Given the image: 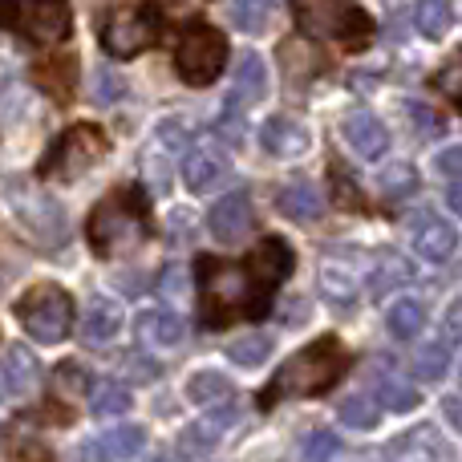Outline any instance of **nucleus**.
I'll list each match as a JSON object with an SVG mask.
<instances>
[{"label":"nucleus","mask_w":462,"mask_h":462,"mask_svg":"<svg viewBox=\"0 0 462 462\" xmlns=\"http://www.w3.org/2000/svg\"><path fill=\"white\" fill-rule=\"evenodd\" d=\"M199 288H203V325L227 328L231 320H260L272 309L276 288L252 268V260H199Z\"/></svg>","instance_id":"obj_1"},{"label":"nucleus","mask_w":462,"mask_h":462,"mask_svg":"<svg viewBox=\"0 0 462 462\" xmlns=\"http://www.w3.org/2000/svg\"><path fill=\"white\" fill-rule=\"evenodd\" d=\"M345 369H349L345 345L337 341V337H320V341L292 353V357L276 369L272 385L260 393V406H272V402H284V398H320V393H328L341 382Z\"/></svg>","instance_id":"obj_2"},{"label":"nucleus","mask_w":462,"mask_h":462,"mask_svg":"<svg viewBox=\"0 0 462 462\" xmlns=\"http://www.w3.org/2000/svg\"><path fill=\"white\" fill-rule=\"evenodd\" d=\"M146 231H151V216H146V199L138 187H122L118 195L102 199L86 224L89 247H94L97 255L134 252L146 239Z\"/></svg>","instance_id":"obj_3"},{"label":"nucleus","mask_w":462,"mask_h":462,"mask_svg":"<svg viewBox=\"0 0 462 462\" xmlns=\"http://www.w3.org/2000/svg\"><path fill=\"white\" fill-rule=\"evenodd\" d=\"M16 317H21L24 333L41 345H57L69 337L73 328V300L61 284H32L29 292L16 300Z\"/></svg>","instance_id":"obj_4"},{"label":"nucleus","mask_w":462,"mask_h":462,"mask_svg":"<svg viewBox=\"0 0 462 462\" xmlns=\"http://www.w3.org/2000/svg\"><path fill=\"white\" fill-rule=\"evenodd\" d=\"M0 24L32 45H57L69 32V0H0Z\"/></svg>","instance_id":"obj_5"},{"label":"nucleus","mask_w":462,"mask_h":462,"mask_svg":"<svg viewBox=\"0 0 462 462\" xmlns=\"http://www.w3.org/2000/svg\"><path fill=\"white\" fill-rule=\"evenodd\" d=\"M227 65V37L211 24H191L179 41L175 53V73L187 86H211Z\"/></svg>","instance_id":"obj_6"},{"label":"nucleus","mask_w":462,"mask_h":462,"mask_svg":"<svg viewBox=\"0 0 462 462\" xmlns=\"http://www.w3.org/2000/svg\"><path fill=\"white\" fill-rule=\"evenodd\" d=\"M106 146L110 143H106V134L97 126H73V130H65V134L53 143V151L45 154L41 175L69 183V179L86 175L89 167H97V162L106 159Z\"/></svg>","instance_id":"obj_7"},{"label":"nucleus","mask_w":462,"mask_h":462,"mask_svg":"<svg viewBox=\"0 0 462 462\" xmlns=\"http://www.w3.org/2000/svg\"><path fill=\"white\" fill-rule=\"evenodd\" d=\"M162 37V13L154 5H130L118 8L110 21L102 24V45L114 57H134L151 49Z\"/></svg>","instance_id":"obj_8"},{"label":"nucleus","mask_w":462,"mask_h":462,"mask_svg":"<svg viewBox=\"0 0 462 462\" xmlns=\"http://www.w3.org/2000/svg\"><path fill=\"white\" fill-rule=\"evenodd\" d=\"M385 462H455V455H450L447 439L439 434V426L422 422L385 447Z\"/></svg>","instance_id":"obj_9"},{"label":"nucleus","mask_w":462,"mask_h":462,"mask_svg":"<svg viewBox=\"0 0 462 462\" xmlns=\"http://www.w3.org/2000/svg\"><path fill=\"white\" fill-rule=\"evenodd\" d=\"M252 224H255V211H252V199H247L244 191L224 195L208 216V227L219 244H239V239L252 231Z\"/></svg>","instance_id":"obj_10"},{"label":"nucleus","mask_w":462,"mask_h":462,"mask_svg":"<svg viewBox=\"0 0 462 462\" xmlns=\"http://www.w3.org/2000/svg\"><path fill=\"white\" fill-rule=\"evenodd\" d=\"M260 143H263V151L276 154V159H296V154L309 151L312 134H309V126H304V122H296V118H284V114H276V118L263 122Z\"/></svg>","instance_id":"obj_11"},{"label":"nucleus","mask_w":462,"mask_h":462,"mask_svg":"<svg viewBox=\"0 0 462 462\" xmlns=\"http://www.w3.org/2000/svg\"><path fill=\"white\" fill-rule=\"evenodd\" d=\"M345 143H349L361 159L374 162V159H382L385 146H390V130H385V122L377 118V114L357 110L345 118Z\"/></svg>","instance_id":"obj_12"},{"label":"nucleus","mask_w":462,"mask_h":462,"mask_svg":"<svg viewBox=\"0 0 462 462\" xmlns=\"http://www.w3.org/2000/svg\"><path fill=\"white\" fill-rule=\"evenodd\" d=\"M134 328H138V341H143L146 349H175V345L187 337L183 317L171 309H146Z\"/></svg>","instance_id":"obj_13"},{"label":"nucleus","mask_w":462,"mask_h":462,"mask_svg":"<svg viewBox=\"0 0 462 462\" xmlns=\"http://www.w3.org/2000/svg\"><path fill=\"white\" fill-rule=\"evenodd\" d=\"M227 179V154L224 151H211V146H203V151H191L183 162V183L187 191L195 195H208L211 187H219Z\"/></svg>","instance_id":"obj_14"},{"label":"nucleus","mask_w":462,"mask_h":462,"mask_svg":"<svg viewBox=\"0 0 462 462\" xmlns=\"http://www.w3.org/2000/svg\"><path fill=\"white\" fill-rule=\"evenodd\" d=\"M122 333V304L110 296H94L81 312V337L89 345H110Z\"/></svg>","instance_id":"obj_15"},{"label":"nucleus","mask_w":462,"mask_h":462,"mask_svg":"<svg viewBox=\"0 0 462 462\" xmlns=\"http://www.w3.org/2000/svg\"><path fill=\"white\" fill-rule=\"evenodd\" d=\"M143 447H146L143 426H114V430H106L102 439H94L89 458L94 462H130V458L143 455Z\"/></svg>","instance_id":"obj_16"},{"label":"nucleus","mask_w":462,"mask_h":462,"mask_svg":"<svg viewBox=\"0 0 462 462\" xmlns=\"http://www.w3.org/2000/svg\"><path fill=\"white\" fill-rule=\"evenodd\" d=\"M268 94V69H263L260 53H244L236 65V86H231V97H227V114H239V102L252 106Z\"/></svg>","instance_id":"obj_17"},{"label":"nucleus","mask_w":462,"mask_h":462,"mask_svg":"<svg viewBox=\"0 0 462 462\" xmlns=\"http://www.w3.org/2000/svg\"><path fill=\"white\" fill-rule=\"evenodd\" d=\"M0 382H8V393H16V398H24L41 382V365L29 345H8L5 349V357H0Z\"/></svg>","instance_id":"obj_18"},{"label":"nucleus","mask_w":462,"mask_h":462,"mask_svg":"<svg viewBox=\"0 0 462 462\" xmlns=\"http://www.w3.org/2000/svg\"><path fill=\"white\" fill-rule=\"evenodd\" d=\"M455 247H458V231L450 227L447 219L426 216L422 224L414 227V252L422 255V260L442 263V260H450V255H455Z\"/></svg>","instance_id":"obj_19"},{"label":"nucleus","mask_w":462,"mask_h":462,"mask_svg":"<svg viewBox=\"0 0 462 462\" xmlns=\"http://www.w3.org/2000/svg\"><path fill=\"white\" fill-rule=\"evenodd\" d=\"M357 288H361V276H357V268H353L349 260L328 255V260L320 263V292H325V300L353 304L357 300Z\"/></svg>","instance_id":"obj_20"},{"label":"nucleus","mask_w":462,"mask_h":462,"mask_svg":"<svg viewBox=\"0 0 462 462\" xmlns=\"http://www.w3.org/2000/svg\"><path fill=\"white\" fill-rule=\"evenodd\" d=\"M247 260H252V268L260 272L272 288H276L280 280H288V272H292V247H288L280 236H268V239H260V244L252 247Z\"/></svg>","instance_id":"obj_21"},{"label":"nucleus","mask_w":462,"mask_h":462,"mask_svg":"<svg viewBox=\"0 0 462 462\" xmlns=\"http://www.w3.org/2000/svg\"><path fill=\"white\" fill-rule=\"evenodd\" d=\"M385 374L374 377V402L382 410H390V414H406V410H418V402H422V393L414 390V385L406 382V377L390 374V361H382Z\"/></svg>","instance_id":"obj_22"},{"label":"nucleus","mask_w":462,"mask_h":462,"mask_svg":"<svg viewBox=\"0 0 462 462\" xmlns=\"http://www.w3.org/2000/svg\"><path fill=\"white\" fill-rule=\"evenodd\" d=\"M276 208L280 216L296 219V224H312V219L325 216V199H320V191L312 183H288L276 195Z\"/></svg>","instance_id":"obj_23"},{"label":"nucleus","mask_w":462,"mask_h":462,"mask_svg":"<svg viewBox=\"0 0 462 462\" xmlns=\"http://www.w3.org/2000/svg\"><path fill=\"white\" fill-rule=\"evenodd\" d=\"M239 422V410L236 406H224V410H211L203 414L199 422H191L183 430V450H203V447H216L219 439Z\"/></svg>","instance_id":"obj_24"},{"label":"nucleus","mask_w":462,"mask_h":462,"mask_svg":"<svg viewBox=\"0 0 462 462\" xmlns=\"http://www.w3.org/2000/svg\"><path fill=\"white\" fill-rule=\"evenodd\" d=\"M345 8H349L345 0H296V21H300L312 37H333Z\"/></svg>","instance_id":"obj_25"},{"label":"nucleus","mask_w":462,"mask_h":462,"mask_svg":"<svg viewBox=\"0 0 462 462\" xmlns=\"http://www.w3.org/2000/svg\"><path fill=\"white\" fill-rule=\"evenodd\" d=\"M410 276H414V268H410L406 255H398V252L374 255V268H369V296H374V300H382L390 288L406 284Z\"/></svg>","instance_id":"obj_26"},{"label":"nucleus","mask_w":462,"mask_h":462,"mask_svg":"<svg viewBox=\"0 0 462 462\" xmlns=\"http://www.w3.org/2000/svg\"><path fill=\"white\" fill-rule=\"evenodd\" d=\"M385 328H390L393 341H414V337L426 328V304L414 300V296L393 300L390 312H385Z\"/></svg>","instance_id":"obj_27"},{"label":"nucleus","mask_w":462,"mask_h":462,"mask_svg":"<svg viewBox=\"0 0 462 462\" xmlns=\"http://www.w3.org/2000/svg\"><path fill=\"white\" fill-rule=\"evenodd\" d=\"M414 191H418V171L410 167V162H390V167L377 175V195L390 203L406 199V195H414Z\"/></svg>","instance_id":"obj_28"},{"label":"nucleus","mask_w":462,"mask_h":462,"mask_svg":"<svg viewBox=\"0 0 462 462\" xmlns=\"http://www.w3.org/2000/svg\"><path fill=\"white\" fill-rule=\"evenodd\" d=\"M130 390L122 382H97L94 393H89V414L94 418H114V414H126L130 410Z\"/></svg>","instance_id":"obj_29"},{"label":"nucleus","mask_w":462,"mask_h":462,"mask_svg":"<svg viewBox=\"0 0 462 462\" xmlns=\"http://www.w3.org/2000/svg\"><path fill=\"white\" fill-rule=\"evenodd\" d=\"M187 398L199 402V406H216V402H227L231 398V382L216 369H199V374L187 382Z\"/></svg>","instance_id":"obj_30"},{"label":"nucleus","mask_w":462,"mask_h":462,"mask_svg":"<svg viewBox=\"0 0 462 462\" xmlns=\"http://www.w3.org/2000/svg\"><path fill=\"white\" fill-rule=\"evenodd\" d=\"M414 24L422 37L439 41L450 29V0H414Z\"/></svg>","instance_id":"obj_31"},{"label":"nucleus","mask_w":462,"mask_h":462,"mask_svg":"<svg viewBox=\"0 0 462 462\" xmlns=\"http://www.w3.org/2000/svg\"><path fill=\"white\" fill-rule=\"evenodd\" d=\"M377 402H374V393H353V398H345L341 402V422L345 426H353V430H374L377 422H382V414H377Z\"/></svg>","instance_id":"obj_32"},{"label":"nucleus","mask_w":462,"mask_h":462,"mask_svg":"<svg viewBox=\"0 0 462 462\" xmlns=\"http://www.w3.org/2000/svg\"><path fill=\"white\" fill-rule=\"evenodd\" d=\"M447 369H450L447 341H426V345H418L414 349V374L422 377V382H439Z\"/></svg>","instance_id":"obj_33"},{"label":"nucleus","mask_w":462,"mask_h":462,"mask_svg":"<svg viewBox=\"0 0 462 462\" xmlns=\"http://www.w3.org/2000/svg\"><path fill=\"white\" fill-rule=\"evenodd\" d=\"M268 353H272V337L268 333H252V337H239V341L227 349V357L236 361V365H244V369H255V365L268 361Z\"/></svg>","instance_id":"obj_34"},{"label":"nucleus","mask_w":462,"mask_h":462,"mask_svg":"<svg viewBox=\"0 0 462 462\" xmlns=\"http://www.w3.org/2000/svg\"><path fill=\"white\" fill-rule=\"evenodd\" d=\"M341 455V439L333 430H312L304 439V462H333Z\"/></svg>","instance_id":"obj_35"},{"label":"nucleus","mask_w":462,"mask_h":462,"mask_svg":"<svg viewBox=\"0 0 462 462\" xmlns=\"http://www.w3.org/2000/svg\"><path fill=\"white\" fill-rule=\"evenodd\" d=\"M276 5V0H236V24L247 32H255L263 24V16H268V8Z\"/></svg>","instance_id":"obj_36"},{"label":"nucleus","mask_w":462,"mask_h":462,"mask_svg":"<svg viewBox=\"0 0 462 462\" xmlns=\"http://www.w3.org/2000/svg\"><path fill=\"white\" fill-rule=\"evenodd\" d=\"M406 118L414 122L418 134H442V118L426 102H406Z\"/></svg>","instance_id":"obj_37"},{"label":"nucleus","mask_w":462,"mask_h":462,"mask_svg":"<svg viewBox=\"0 0 462 462\" xmlns=\"http://www.w3.org/2000/svg\"><path fill=\"white\" fill-rule=\"evenodd\" d=\"M159 143L167 146V151H183L187 143H191V122H183V118H167L159 126Z\"/></svg>","instance_id":"obj_38"},{"label":"nucleus","mask_w":462,"mask_h":462,"mask_svg":"<svg viewBox=\"0 0 462 462\" xmlns=\"http://www.w3.org/2000/svg\"><path fill=\"white\" fill-rule=\"evenodd\" d=\"M439 89L450 97V102H462V53L450 57V61L439 69Z\"/></svg>","instance_id":"obj_39"},{"label":"nucleus","mask_w":462,"mask_h":462,"mask_svg":"<svg viewBox=\"0 0 462 462\" xmlns=\"http://www.w3.org/2000/svg\"><path fill=\"white\" fill-rule=\"evenodd\" d=\"M159 292L167 296V300H179V296L187 292V276H183V268H167V272H162Z\"/></svg>","instance_id":"obj_40"},{"label":"nucleus","mask_w":462,"mask_h":462,"mask_svg":"<svg viewBox=\"0 0 462 462\" xmlns=\"http://www.w3.org/2000/svg\"><path fill=\"white\" fill-rule=\"evenodd\" d=\"M434 167H439V175H462V146L442 151L439 159H434Z\"/></svg>","instance_id":"obj_41"},{"label":"nucleus","mask_w":462,"mask_h":462,"mask_svg":"<svg viewBox=\"0 0 462 462\" xmlns=\"http://www.w3.org/2000/svg\"><path fill=\"white\" fill-rule=\"evenodd\" d=\"M333 179H337V199H345V208H361V195L353 191L349 175H345V171H333Z\"/></svg>","instance_id":"obj_42"},{"label":"nucleus","mask_w":462,"mask_h":462,"mask_svg":"<svg viewBox=\"0 0 462 462\" xmlns=\"http://www.w3.org/2000/svg\"><path fill=\"white\" fill-rule=\"evenodd\" d=\"M122 94V81L118 78H110V73H97V97H102V102H114V97Z\"/></svg>","instance_id":"obj_43"},{"label":"nucleus","mask_w":462,"mask_h":462,"mask_svg":"<svg viewBox=\"0 0 462 462\" xmlns=\"http://www.w3.org/2000/svg\"><path fill=\"white\" fill-rule=\"evenodd\" d=\"M447 333L455 337V341H462V300H455L447 309Z\"/></svg>","instance_id":"obj_44"},{"label":"nucleus","mask_w":462,"mask_h":462,"mask_svg":"<svg viewBox=\"0 0 462 462\" xmlns=\"http://www.w3.org/2000/svg\"><path fill=\"white\" fill-rule=\"evenodd\" d=\"M447 203H450V211H455V216H462V179L447 187Z\"/></svg>","instance_id":"obj_45"},{"label":"nucleus","mask_w":462,"mask_h":462,"mask_svg":"<svg viewBox=\"0 0 462 462\" xmlns=\"http://www.w3.org/2000/svg\"><path fill=\"white\" fill-rule=\"evenodd\" d=\"M442 410H447V418L462 430V402L458 398H447V402H442Z\"/></svg>","instance_id":"obj_46"},{"label":"nucleus","mask_w":462,"mask_h":462,"mask_svg":"<svg viewBox=\"0 0 462 462\" xmlns=\"http://www.w3.org/2000/svg\"><path fill=\"white\" fill-rule=\"evenodd\" d=\"M154 462H183V458H179V450H162V455L154 458Z\"/></svg>","instance_id":"obj_47"},{"label":"nucleus","mask_w":462,"mask_h":462,"mask_svg":"<svg viewBox=\"0 0 462 462\" xmlns=\"http://www.w3.org/2000/svg\"><path fill=\"white\" fill-rule=\"evenodd\" d=\"M458 377H462V369H458Z\"/></svg>","instance_id":"obj_48"}]
</instances>
